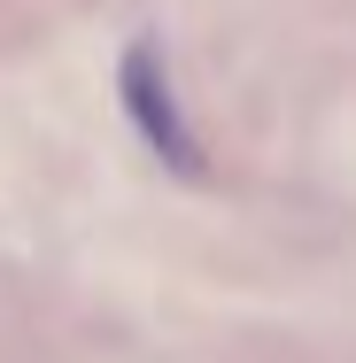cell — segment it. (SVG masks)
Wrapping results in <instances>:
<instances>
[{
	"label": "cell",
	"instance_id": "6da1fadb",
	"mask_svg": "<svg viewBox=\"0 0 356 363\" xmlns=\"http://www.w3.org/2000/svg\"><path fill=\"white\" fill-rule=\"evenodd\" d=\"M117 93H124V116H132V132H140L171 170H202V147L186 132V108H178V93H171V70H163V55H155V39H132L124 47V62H117Z\"/></svg>",
	"mask_w": 356,
	"mask_h": 363
}]
</instances>
